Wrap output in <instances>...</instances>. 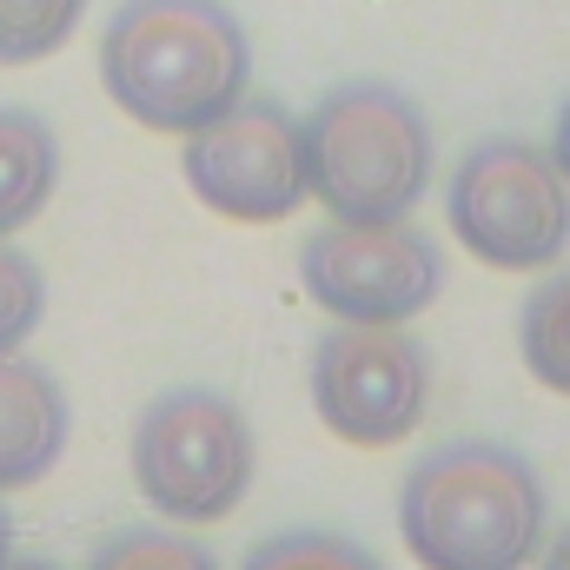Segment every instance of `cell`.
Wrapping results in <instances>:
<instances>
[{
  "label": "cell",
  "mask_w": 570,
  "mask_h": 570,
  "mask_svg": "<svg viewBox=\"0 0 570 570\" xmlns=\"http://www.w3.org/2000/svg\"><path fill=\"white\" fill-rule=\"evenodd\" d=\"M100 87L146 134H199L253 94V40L226 0H120L100 27Z\"/></svg>",
  "instance_id": "6da1fadb"
},
{
  "label": "cell",
  "mask_w": 570,
  "mask_h": 570,
  "mask_svg": "<svg viewBox=\"0 0 570 570\" xmlns=\"http://www.w3.org/2000/svg\"><path fill=\"white\" fill-rule=\"evenodd\" d=\"M399 538L419 570H524L551 538L544 478L498 438H451L405 471Z\"/></svg>",
  "instance_id": "7a4b0ae2"
},
{
  "label": "cell",
  "mask_w": 570,
  "mask_h": 570,
  "mask_svg": "<svg viewBox=\"0 0 570 570\" xmlns=\"http://www.w3.org/2000/svg\"><path fill=\"white\" fill-rule=\"evenodd\" d=\"M305 193L332 219H412L431 193L425 107L392 80H338L305 120Z\"/></svg>",
  "instance_id": "3957f363"
},
{
  "label": "cell",
  "mask_w": 570,
  "mask_h": 570,
  "mask_svg": "<svg viewBox=\"0 0 570 570\" xmlns=\"http://www.w3.org/2000/svg\"><path fill=\"white\" fill-rule=\"evenodd\" d=\"M259 438L213 385L159 392L134 425V484L166 524H219L246 504Z\"/></svg>",
  "instance_id": "277c9868"
},
{
  "label": "cell",
  "mask_w": 570,
  "mask_h": 570,
  "mask_svg": "<svg viewBox=\"0 0 570 570\" xmlns=\"http://www.w3.org/2000/svg\"><path fill=\"white\" fill-rule=\"evenodd\" d=\"M444 213L458 246L491 273H544L570 253V179L551 146L518 134L464 146L444 186Z\"/></svg>",
  "instance_id": "5b68a950"
},
{
  "label": "cell",
  "mask_w": 570,
  "mask_h": 570,
  "mask_svg": "<svg viewBox=\"0 0 570 570\" xmlns=\"http://www.w3.org/2000/svg\"><path fill=\"white\" fill-rule=\"evenodd\" d=\"M312 412L358 451L405 444L431 412V352L405 325H345L312 338Z\"/></svg>",
  "instance_id": "8992f818"
},
{
  "label": "cell",
  "mask_w": 570,
  "mask_h": 570,
  "mask_svg": "<svg viewBox=\"0 0 570 570\" xmlns=\"http://www.w3.org/2000/svg\"><path fill=\"white\" fill-rule=\"evenodd\" d=\"M298 279L345 325H412L444 292V253L419 219H325L298 246Z\"/></svg>",
  "instance_id": "52a82bcc"
},
{
  "label": "cell",
  "mask_w": 570,
  "mask_h": 570,
  "mask_svg": "<svg viewBox=\"0 0 570 570\" xmlns=\"http://www.w3.org/2000/svg\"><path fill=\"white\" fill-rule=\"evenodd\" d=\"M179 173L206 213L239 219V226H279L312 199L298 114L279 100H253V94L226 107L219 120H206L199 134H186Z\"/></svg>",
  "instance_id": "ba28073f"
},
{
  "label": "cell",
  "mask_w": 570,
  "mask_h": 570,
  "mask_svg": "<svg viewBox=\"0 0 570 570\" xmlns=\"http://www.w3.org/2000/svg\"><path fill=\"white\" fill-rule=\"evenodd\" d=\"M73 438V405L60 392V379L20 352L0 358V491H27L40 484Z\"/></svg>",
  "instance_id": "9c48e42d"
},
{
  "label": "cell",
  "mask_w": 570,
  "mask_h": 570,
  "mask_svg": "<svg viewBox=\"0 0 570 570\" xmlns=\"http://www.w3.org/2000/svg\"><path fill=\"white\" fill-rule=\"evenodd\" d=\"M60 186V134L33 107H0V239L33 226Z\"/></svg>",
  "instance_id": "30bf717a"
},
{
  "label": "cell",
  "mask_w": 570,
  "mask_h": 570,
  "mask_svg": "<svg viewBox=\"0 0 570 570\" xmlns=\"http://www.w3.org/2000/svg\"><path fill=\"white\" fill-rule=\"evenodd\" d=\"M518 358L524 372L570 399V266H558L551 279H538L518 305Z\"/></svg>",
  "instance_id": "8fae6325"
},
{
  "label": "cell",
  "mask_w": 570,
  "mask_h": 570,
  "mask_svg": "<svg viewBox=\"0 0 570 570\" xmlns=\"http://www.w3.org/2000/svg\"><path fill=\"white\" fill-rule=\"evenodd\" d=\"M239 570H385L372 544L345 538V531H325V524H292V531H273L246 551Z\"/></svg>",
  "instance_id": "7c38bea8"
},
{
  "label": "cell",
  "mask_w": 570,
  "mask_h": 570,
  "mask_svg": "<svg viewBox=\"0 0 570 570\" xmlns=\"http://www.w3.org/2000/svg\"><path fill=\"white\" fill-rule=\"evenodd\" d=\"M80 13H87V0H0V67L53 60L73 40Z\"/></svg>",
  "instance_id": "4fadbf2b"
},
{
  "label": "cell",
  "mask_w": 570,
  "mask_h": 570,
  "mask_svg": "<svg viewBox=\"0 0 570 570\" xmlns=\"http://www.w3.org/2000/svg\"><path fill=\"white\" fill-rule=\"evenodd\" d=\"M87 570H219V558L193 531H159V524H127L94 544Z\"/></svg>",
  "instance_id": "5bb4252c"
},
{
  "label": "cell",
  "mask_w": 570,
  "mask_h": 570,
  "mask_svg": "<svg viewBox=\"0 0 570 570\" xmlns=\"http://www.w3.org/2000/svg\"><path fill=\"white\" fill-rule=\"evenodd\" d=\"M40 318H47V279H40V266L13 239H0V358L20 352L40 332Z\"/></svg>",
  "instance_id": "9a60e30c"
},
{
  "label": "cell",
  "mask_w": 570,
  "mask_h": 570,
  "mask_svg": "<svg viewBox=\"0 0 570 570\" xmlns=\"http://www.w3.org/2000/svg\"><path fill=\"white\" fill-rule=\"evenodd\" d=\"M538 570H570V524H558V531L544 538V551H538Z\"/></svg>",
  "instance_id": "2e32d148"
},
{
  "label": "cell",
  "mask_w": 570,
  "mask_h": 570,
  "mask_svg": "<svg viewBox=\"0 0 570 570\" xmlns=\"http://www.w3.org/2000/svg\"><path fill=\"white\" fill-rule=\"evenodd\" d=\"M551 159H558V173L570 179V100L558 107V127H551Z\"/></svg>",
  "instance_id": "e0dca14e"
},
{
  "label": "cell",
  "mask_w": 570,
  "mask_h": 570,
  "mask_svg": "<svg viewBox=\"0 0 570 570\" xmlns=\"http://www.w3.org/2000/svg\"><path fill=\"white\" fill-rule=\"evenodd\" d=\"M13 558V518H7V504H0V564Z\"/></svg>",
  "instance_id": "ac0fdd59"
},
{
  "label": "cell",
  "mask_w": 570,
  "mask_h": 570,
  "mask_svg": "<svg viewBox=\"0 0 570 570\" xmlns=\"http://www.w3.org/2000/svg\"><path fill=\"white\" fill-rule=\"evenodd\" d=\"M0 570H60V564H47V558H7Z\"/></svg>",
  "instance_id": "d6986e66"
}]
</instances>
